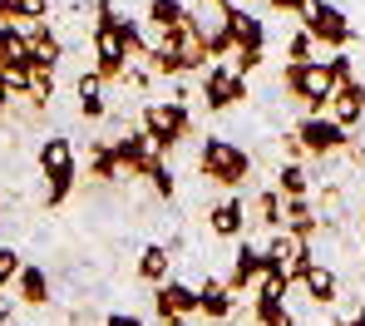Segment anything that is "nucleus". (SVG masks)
<instances>
[{
	"label": "nucleus",
	"instance_id": "38",
	"mask_svg": "<svg viewBox=\"0 0 365 326\" xmlns=\"http://www.w3.org/2000/svg\"><path fill=\"white\" fill-rule=\"evenodd\" d=\"M15 94H10V84H5V74H0V114H5V104H10Z\"/></svg>",
	"mask_w": 365,
	"mask_h": 326
},
{
	"label": "nucleus",
	"instance_id": "16",
	"mask_svg": "<svg viewBox=\"0 0 365 326\" xmlns=\"http://www.w3.org/2000/svg\"><path fill=\"white\" fill-rule=\"evenodd\" d=\"M197 312H202L207 322H227V317L237 312L232 287H227V282H217V277H207V282L197 287Z\"/></svg>",
	"mask_w": 365,
	"mask_h": 326
},
{
	"label": "nucleus",
	"instance_id": "25",
	"mask_svg": "<svg viewBox=\"0 0 365 326\" xmlns=\"http://www.w3.org/2000/svg\"><path fill=\"white\" fill-rule=\"evenodd\" d=\"M104 84H109V79H104L99 69H84V74H79L74 89H79V114H84V119H104Z\"/></svg>",
	"mask_w": 365,
	"mask_h": 326
},
{
	"label": "nucleus",
	"instance_id": "34",
	"mask_svg": "<svg viewBox=\"0 0 365 326\" xmlns=\"http://www.w3.org/2000/svg\"><path fill=\"white\" fill-rule=\"evenodd\" d=\"M20 267H25V262H20L15 248H0V287H10V282L20 277Z\"/></svg>",
	"mask_w": 365,
	"mask_h": 326
},
{
	"label": "nucleus",
	"instance_id": "7",
	"mask_svg": "<svg viewBox=\"0 0 365 326\" xmlns=\"http://www.w3.org/2000/svg\"><path fill=\"white\" fill-rule=\"evenodd\" d=\"M282 84H287V94L292 99H302L306 114H331V94H336V84H331V74L321 60H311V65H287L282 69Z\"/></svg>",
	"mask_w": 365,
	"mask_h": 326
},
{
	"label": "nucleus",
	"instance_id": "37",
	"mask_svg": "<svg viewBox=\"0 0 365 326\" xmlns=\"http://www.w3.org/2000/svg\"><path fill=\"white\" fill-rule=\"evenodd\" d=\"M336 326H365V307L356 312V317H336Z\"/></svg>",
	"mask_w": 365,
	"mask_h": 326
},
{
	"label": "nucleus",
	"instance_id": "1",
	"mask_svg": "<svg viewBox=\"0 0 365 326\" xmlns=\"http://www.w3.org/2000/svg\"><path fill=\"white\" fill-rule=\"evenodd\" d=\"M94 35H89V50H94V69L104 74V79H123L128 74V45H123L119 35V10H114V0H94Z\"/></svg>",
	"mask_w": 365,
	"mask_h": 326
},
{
	"label": "nucleus",
	"instance_id": "27",
	"mask_svg": "<svg viewBox=\"0 0 365 326\" xmlns=\"http://www.w3.org/2000/svg\"><path fill=\"white\" fill-rule=\"evenodd\" d=\"M153 30H178L187 20V0H148V15H143Z\"/></svg>",
	"mask_w": 365,
	"mask_h": 326
},
{
	"label": "nucleus",
	"instance_id": "35",
	"mask_svg": "<svg viewBox=\"0 0 365 326\" xmlns=\"http://www.w3.org/2000/svg\"><path fill=\"white\" fill-rule=\"evenodd\" d=\"M272 10H282V15H302L306 10V0H267Z\"/></svg>",
	"mask_w": 365,
	"mask_h": 326
},
{
	"label": "nucleus",
	"instance_id": "40",
	"mask_svg": "<svg viewBox=\"0 0 365 326\" xmlns=\"http://www.w3.org/2000/svg\"><path fill=\"white\" fill-rule=\"evenodd\" d=\"M163 326H187V322H182V317H178V322H163Z\"/></svg>",
	"mask_w": 365,
	"mask_h": 326
},
{
	"label": "nucleus",
	"instance_id": "32",
	"mask_svg": "<svg viewBox=\"0 0 365 326\" xmlns=\"http://www.w3.org/2000/svg\"><path fill=\"white\" fill-rule=\"evenodd\" d=\"M321 65H326V74H331V84H336V89L356 79V65H351V55H346V50H336V55H331V60H321Z\"/></svg>",
	"mask_w": 365,
	"mask_h": 326
},
{
	"label": "nucleus",
	"instance_id": "26",
	"mask_svg": "<svg viewBox=\"0 0 365 326\" xmlns=\"http://www.w3.org/2000/svg\"><path fill=\"white\" fill-rule=\"evenodd\" d=\"M89 178H99V183H119L123 178L119 158H114V143H104V138L89 143Z\"/></svg>",
	"mask_w": 365,
	"mask_h": 326
},
{
	"label": "nucleus",
	"instance_id": "2",
	"mask_svg": "<svg viewBox=\"0 0 365 326\" xmlns=\"http://www.w3.org/2000/svg\"><path fill=\"white\" fill-rule=\"evenodd\" d=\"M197 168H202V178H212L217 188H242L247 178H252V153H247L242 143L212 133V138H202V148H197Z\"/></svg>",
	"mask_w": 365,
	"mask_h": 326
},
{
	"label": "nucleus",
	"instance_id": "30",
	"mask_svg": "<svg viewBox=\"0 0 365 326\" xmlns=\"http://www.w3.org/2000/svg\"><path fill=\"white\" fill-rule=\"evenodd\" d=\"M143 178H148V188H153L158 198H173V193H178V178H173V163H168V158H153Z\"/></svg>",
	"mask_w": 365,
	"mask_h": 326
},
{
	"label": "nucleus",
	"instance_id": "31",
	"mask_svg": "<svg viewBox=\"0 0 365 326\" xmlns=\"http://www.w3.org/2000/svg\"><path fill=\"white\" fill-rule=\"evenodd\" d=\"M311 60H316V40H311V30L297 25L287 35V65H311Z\"/></svg>",
	"mask_w": 365,
	"mask_h": 326
},
{
	"label": "nucleus",
	"instance_id": "39",
	"mask_svg": "<svg viewBox=\"0 0 365 326\" xmlns=\"http://www.w3.org/2000/svg\"><path fill=\"white\" fill-rule=\"evenodd\" d=\"M267 326H297V317H292V312H282V317H272Z\"/></svg>",
	"mask_w": 365,
	"mask_h": 326
},
{
	"label": "nucleus",
	"instance_id": "6",
	"mask_svg": "<svg viewBox=\"0 0 365 326\" xmlns=\"http://www.w3.org/2000/svg\"><path fill=\"white\" fill-rule=\"evenodd\" d=\"M297 20H302V30H311V40H316V45H331V55H336V50H346V45L356 40L351 15H346L341 5H331V0H306V10L297 15Z\"/></svg>",
	"mask_w": 365,
	"mask_h": 326
},
{
	"label": "nucleus",
	"instance_id": "22",
	"mask_svg": "<svg viewBox=\"0 0 365 326\" xmlns=\"http://www.w3.org/2000/svg\"><path fill=\"white\" fill-rule=\"evenodd\" d=\"M302 292L316 302V307H331V302L341 297V282H336V272H331L326 262H311V272L302 277Z\"/></svg>",
	"mask_w": 365,
	"mask_h": 326
},
{
	"label": "nucleus",
	"instance_id": "13",
	"mask_svg": "<svg viewBox=\"0 0 365 326\" xmlns=\"http://www.w3.org/2000/svg\"><path fill=\"white\" fill-rule=\"evenodd\" d=\"M153 312H158V322H187L192 312H197V287H187L178 277H168L163 287H153Z\"/></svg>",
	"mask_w": 365,
	"mask_h": 326
},
{
	"label": "nucleus",
	"instance_id": "9",
	"mask_svg": "<svg viewBox=\"0 0 365 326\" xmlns=\"http://www.w3.org/2000/svg\"><path fill=\"white\" fill-rule=\"evenodd\" d=\"M297 138H302L306 158H331V153H341V148H351V129H341L331 114H306L302 124H297Z\"/></svg>",
	"mask_w": 365,
	"mask_h": 326
},
{
	"label": "nucleus",
	"instance_id": "10",
	"mask_svg": "<svg viewBox=\"0 0 365 326\" xmlns=\"http://www.w3.org/2000/svg\"><path fill=\"white\" fill-rule=\"evenodd\" d=\"M267 262H272V272H282L292 287H302V277L311 272V243L302 238H292V233H277L272 243H267Z\"/></svg>",
	"mask_w": 365,
	"mask_h": 326
},
{
	"label": "nucleus",
	"instance_id": "28",
	"mask_svg": "<svg viewBox=\"0 0 365 326\" xmlns=\"http://www.w3.org/2000/svg\"><path fill=\"white\" fill-rule=\"evenodd\" d=\"M272 188H277L282 198H306V193H311V173H306L302 163H282Z\"/></svg>",
	"mask_w": 365,
	"mask_h": 326
},
{
	"label": "nucleus",
	"instance_id": "20",
	"mask_svg": "<svg viewBox=\"0 0 365 326\" xmlns=\"http://www.w3.org/2000/svg\"><path fill=\"white\" fill-rule=\"evenodd\" d=\"M15 297H20L25 307H45V302H50V272L35 267V262H25L20 277H15Z\"/></svg>",
	"mask_w": 365,
	"mask_h": 326
},
{
	"label": "nucleus",
	"instance_id": "24",
	"mask_svg": "<svg viewBox=\"0 0 365 326\" xmlns=\"http://www.w3.org/2000/svg\"><path fill=\"white\" fill-rule=\"evenodd\" d=\"M252 223L282 233V228H287V198L277 193V188H262V193L252 198Z\"/></svg>",
	"mask_w": 365,
	"mask_h": 326
},
{
	"label": "nucleus",
	"instance_id": "4",
	"mask_svg": "<svg viewBox=\"0 0 365 326\" xmlns=\"http://www.w3.org/2000/svg\"><path fill=\"white\" fill-rule=\"evenodd\" d=\"M35 158H40V173H45V203L60 208L74 193V143L64 133H50V138H40Z\"/></svg>",
	"mask_w": 365,
	"mask_h": 326
},
{
	"label": "nucleus",
	"instance_id": "29",
	"mask_svg": "<svg viewBox=\"0 0 365 326\" xmlns=\"http://www.w3.org/2000/svg\"><path fill=\"white\" fill-rule=\"evenodd\" d=\"M148 69L153 74H192V60L182 55V50H168V45H153V55H148Z\"/></svg>",
	"mask_w": 365,
	"mask_h": 326
},
{
	"label": "nucleus",
	"instance_id": "5",
	"mask_svg": "<svg viewBox=\"0 0 365 326\" xmlns=\"http://www.w3.org/2000/svg\"><path fill=\"white\" fill-rule=\"evenodd\" d=\"M232 0H192L187 5V20H192V30L202 35V45L212 50V60L217 55H237V45H232Z\"/></svg>",
	"mask_w": 365,
	"mask_h": 326
},
{
	"label": "nucleus",
	"instance_id": "3",
	"mask_svg": "<svg viewBox=\"0 0 365 326\" xmlns=\"http://www.w3.org/2000/svg\"><path fill=\"white\" fill-rule=\"evenodd\" d=\"M138 129L158 143V153H173L182 138L192 133V114H187V104H182V99H153V104H143Z\"/></svg>",
	"mask_w": 365,
	"mask_h": 326
},
{
	"label": "nucleus",
	"instance_id": "12",
	"mask_svg": "<svg viewBox=\"0 0 365 326\" xmlns=\"http://www.w3.org/2000/svg\"><path fill=\"white\" fill-rule=\"evenodd\" d=\"M287 297H292V282L282 277V272H267L257 287H252V322L267 326L272 317H282V312H292L287 307Z\"/></svg>",
	"mask_w": 365,
	"mask_h": 326
},
{
	"label": "nucleus",
	"instance_id": "23",
	"mask_svg": "<svg viewBox=\"0 0 365 326\" xmlns=\"http://www.w3.org/2000/svg\"><path fill=\"white\" fill-rule=\"evenodd\" d=\"M282 233H292V238L311 243V238L321 233V213H316L306 198H287V228H282Z\"/></svg>",
	"mask_w": 365,
	"mask_h": 326
},
{
	"label": "nucleus",
	"instance_id": "21",
	"mask_svg": "<svg viewBox=\"0 0 365 326\" xmlns=\"http://www.w3.org/2000/svg\"><path fill=\"white\" fill-rule=\"evenodd\" d=\"M133 272H138L143 282H153V287H163V282L173 277V253H168L163 243H148V248L138 253V262H133Z\"/></svg>",
	"mask_w": 365,
	"mask_h": 326
},
{
	"label": "nucleus",
	"instance_id": "8",
	"mask_svg": "<svg viewBox=\"0 0 365 326\" xmlns=\"http://www.w3.org/2000/svg\"><path fill=\"white\" fill-rule=\"evenodd\" d=\"M197 89H202V104L212 114H222V109H232V104L247 99V79L232 65H222V60H212V65L197 74Z\"/></svg>",
	"mask_w": 365,
	"mask_h": 326
},
{
	"label": "nucleus",
	"instance_id": "14",
	"mask_svg": "<svg viewBox=\"0 0 365 326\" xmlns=\"http://www.w3.org/2000/svg\"><path fill=\"white\" fill-rule=\"evenodd\" d=\"M267 272H272L267 248H252V243H242V248H237V258H232V272H227L222 282L232 287V297H242V292H252V287H257Z\"/></svg>",
	"mask_w": 365,
	"mask_h": 326
},
{
	"label": "nucleus",
	"instance_id": "15",
	"mask_svg": "<svg viewBox=\"0 0 365 326\" xmlns=\"http://www.w3.org/2000/svg\"><path fill=\"white\" fill-rule=\"evenodd\" d=\"M232 45H237V55H262L267 50V20L237 5L232 10Z\"/></svg>",
	"mask_w": 365,
	"mask_h": 326
},
{
	"label": "nucleus",
	"instance_id": "18",
	"mask_svg": "<svg viewBox=\"0 0 365 326\" xmlns=\"http://www.w3.org/2000/svg\"><path fill=\"white\" fill-rule=\"evenodd\" d=\"M207 228H212V238H242V233H247V203H242V198H222V203H212Z\"/></svg>",
	"mask_w": 365,
	"mask_h": 326
},
{
	"label": "nucleus",
	"instance_id": "33",
	"mask_svg": "<svg viewBox=\"0 0 365 326\" xmlns=\"http://www.w3.org/2000/svg\"><path fill=\"white\" fill-rule=\"evenodd\" d=\"M15 15H20V20H30V25H45L50 0H15Z\"/></svg>",
	"mask_w": 365,
	"mask_h": 326
},
{
	"label": "nucleus",
	"instance_id": "19",
	"mask_svg": "<svg viewBox=\"0 0 365 326\" xmlns=\"http://www.w3.org/2000/svg\"><path fill=\"white\" fill-rule=\"evenodd\" d=\"M30 55H35V69H55L60 74V60H64V45L55 40V25H30Z\"/></svg>",
	"mask_w": 365,
	"mask_h": 326
},
{
	"label": "nucleus",
	"instance_id": "17",
	"mask_svg": "<svg viewBox=\"0 0 365 326\" xmlns=\"http://www.w3.org/2000/svg\"><path fill=\"white\" fill-rule=\"evenodd\" d=\"M331 119H336L341 129H356L365 119V84L361 79H351V84H341V89L331 94Z\"/></svg>",
	"mask_w": 365,
	"mask_h": 326
},
{
	"label": "nucleus",
	"instance_id": "36",
	"mask_svg": "<svg viewBox=\"0 0 365 326\" xmlns=\"http://www.w3.org/2000/svg\"><path fill=\"white\" fill-rule=\"evenodd\" d=\"M104 326H143V322H138V317H128V312H109Z\"/></svg>",
	"mask_w": 365,
	"mask_h": 326
},
{
	"label": "nucleus",
	"instance_id": "11",
	"mask_svg": "<svg viewBox=\"0 0 365 326\" xmlns=\"http://www.w3.org/2000/svg\"><path fill=\"white\" fill-rule=\"evenodd\" d=\"M109 143H114V158H119L123 178H143L153 158H168V153H158V143L143 129H128V133H119V138H109Z\"/></svg>",
	"mask_w": 365,
	"mask_h": 326
}]
</instances>
